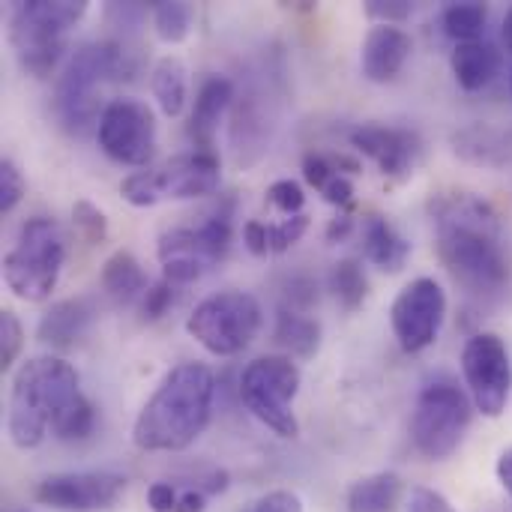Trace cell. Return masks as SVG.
<instances>
[{
  "instance_id": "6da1fadb",
  "label": "cell",
  "mask_w": 512,
  "mask_h": 512,
  "mask_svg": "<svg viewBox=\"0 0 512 512\" xmlns=\"http://www.w3.org/2000/svg\"><path fill=\"white\" fill-rule=\"evenodd\" d=\"M438 258L471 297H495L510 285L501 219L474 192H441L429 204Z\"/></svg>"
},
{
  "instance_id": "7a4b0ae2",
  "label": "cell",
  "mask_w": 512,
  "mask_h": 512,
  "mask_svg": "<svg viewBox=\"0 0 512 512\" xmlns=\"http://www.w3.org/2000/svg\"><path fill=\"white\" fill-rule=\"evenodd\" d=\"M216 375L204 363L174 366L132 423V444L144 453L189 450L213 417Z\"/></svg>"
},
{
  "instance_id": "3957f363",
  "label": "cell",
  "mask_w": 512,
  "mask_h": 512,
  "mask_svg": "<svg viewBox=\"0 0 512 512\" xmlns=\"http://www.w3.org/2000/svg\"><path fill=\"white\" fill-rule=\"evenodd\" d=\"M81 396V381L63 357H30L18 366L9 390L6 432L18 450H36L54 420Z\"/></svg>"
},
{
  "instance_id": "277c9868",
  "label": "cell",
  "mask_w": 512,
  "mask_h": 512,
  "mask_svg": "<svg viewBox=\"0 0 512 512\" xmlns=\"http://www.w3.org/2000/svg\"><path fill=\"white\" fill-rule=\"evenodd\" d=\"M129 51L114 39L84 42L63 63L54 81V114L69 135H87L105 111L102 87L129 78Z\"/></svg>"
},
{
  "instance_id": "5b68a950",
  "label": "cell",
  "mask_w": 512,
  "mask_h": 512,
  "mask_svg": "<svg viewBox=\"0 0 512 512\" xmlns=\"http://www.w3.org/2000/svg\"><path fill=\"white\" fill-rule=\"evenodd\" d=\"M87 15L84 0H24L9 15V42L24 72L48 78L63 60L69 30Z\"/></svg>"
},
{
  "instance_id": "8992f818",
  "label": "cell",
  "mask_w": 512,
  "mask_h": 512,
  "mask_svg": "<svg viewBox=\"0 0 512 512\" xmlns=\"http://www.w3.org/2000/svg\"><path fill=\"white\" fill-rule=\"evenodd\" d=\"M234 201L219 204L204 213L198 225H177L159 237L156 258L162 264V276L174 285H192L207 270H213L231 252L234 240Z\"/></svg>"
},
{
  "instance_id": "52a82bcc",
  "label": "cell",
  "mask_w": 512,
  "mask_h": 512,
  "mask_svg": "<svg viewBox=\"0 0 512 512\" xmlns=\"http://www.w3.org/2000/svg\"><path fill=\"white\" fill-rule=\"evenodd\" d=\"M66 237L48 216H33L18 228L15 246L3 258V282L24 303H42L60 282Z\"/></svg>"
},
{
  "instance_id": "ba28073f",
  "label": "cell",
  "mask_w": 512,
  "mask_h": 512,
  "mask_svg": "<svg viewBox=\"0 0 512 512\" xmlns=\"http://www.w3.org/2000/svg\"><path fill=\"white\" fill-rule=\"evenodd\" d=\"M471 417H474V402L459 384L447 378L426 384L411 414V441L417 453L432 462L450 459L462 447L471 429Z\"/></svg>"
},
{
  "instance_id": "9c48e42d",
  "label": "cell",
  "mask_w": 512,
  "mask_h": 512,
  "mask_svg": "<svg viewBox=\"0 0 512 512\" xmlns=\"http://www.w3.org/2000/svg\"><path fill=\"white\" fill-rule=\"evenodd\" d=\"M264 312L249 291H219L201 300L186 318V333L213 357L246 351L261 333Z\"/></svg>"
},
{
  "instance_id": "30bf717a",
  "label": "cell",
  "mask_w": 512,
  "mask_h": 512,
  "mask_svg": "<svg viewBox=\"0 0 512 512\" xmlns=\"http://www.w3.org/2000/svg\"><path fill=\"white\" fill-rule=\"evenodd\" d=\"M300 393V369L291 357L267 354L252 360L240 375V399L246 411L279 438H297L300 423L291 411Z\"/></svg>"
},
{
  "instance_id": "8fae6325",
  "label": "cell",
  "mask_w": 512,
  "mask_h": 512,
  "mask_svg": "<svg viewBox=\"0 0 512 512\" xmlns=\"http://www.w3.org/2000/svg\"><path fill=\"white\" fill-rule=\"evenodd\" d=\"M462 375L474 408L498 420L504 417L512 393V360L498 333H474L462 348Z\"/></svg>"
},
{
  "instance_id": "7c38bea8",
  "label": "cell",
  "mask_w": 512,
  "mask_h": 512,
  "mask_svg": "<svg viewBox=\"0 0 512 512\" xmlns=\"http://www.w3.org/2000/svg\"><path fill=\"white\" fill-rule=\"evenodd\" d=\"M96 141L102 153L129 168H144L156 153V114L147 102L132 96H117L105 102L96 126Z\"/></svg>"
},
{
  "instance_id": "4fadbf2b",
  "label": "cell",
  "mask_w": 512,
  "mask_h": 512,
  "mask_svg": "<svg viewBox=\"0 0 512 512\" xmlns=\"http://www.w3.org/2000/svg\"><path fill=\"white\" fill-rule=\"evenodd\" d=\"M447 318V294L432 276L408 282L390 306V327L402 351L420 354L435 345Z\"/></svg>"
},
{
  "instance_id": "5bb4252c",
  "label": "cell",
  "mask_w": 512,
  "mask_h": 512,
  "mask_svg": "<svg viewBox=\"0 0 512 512\" xmlns=\"http://www.w3.org/2000/svg\"><path fill=\"white\" fill-rule=\"evenodd\" d=\"M126 486V477L111 471H69L45 477L33 498L51 510L102 512L111 510L126 495Z\"/></svg>"
},
{
  "instance_id": "9a60e30c",
  "label": "cell",
  "mask_w": 512,
  "mask_h": 512,
  "mask_svg": "<svg viewBox=\"0 0 512 512\" xmlns=\"http://www.w3.org/2000/svg\"><path fill=\"white\" fill-rule=\"evenodd\" d=\"M348 141L357 153L372 159L384 177H408L423 156V141L417 132L384 123H360L348 132Z\"/></svg>"
},
{
  "instance_id": "2e32d148",
  "label": "cell",
  "mask_w": 512,
  "mask_h": 512,
  "mask_svg": "<svg viewBox=\"0 0 512 512\" xmlns=\"http://www.w3.org/2000/svg\"><path fill=\"white\" fill-rule=\"evenodd\" d=\"M153 174H156L162 201L165 198H171V201H192V198L213 195L219 189L222 165H219L216 153L189 150V153L171 156L168 162L153 168Z\"/></svg>"
},
{
  "instance_id": "e0dca14e",
  "label": "cell",
  "mask_w": 512,
  "mask_h": 512,
  "mask_svg": "<svg viewBox=\"0 0 512 512\" xmlns=\"http://www.w3.org/2000/svg\"><path fill=\"white\" fill-rule=\"evenodd\" d=\"M411 48H414V42H411L408 30H402L399 24H375L363 39L360 69L369 81L387 84L405 69Z\"/></svg>"
},
{
  "instance_id": "ac0fdd59",
  "label": "cell",
  "mask_w": 512,
  "mask_h": 512,
  "mask_svg": "<svg viewBox=\"0 0 512 512\" xmlns=\"http://www.w3.org/2000/svg\"><path fill=\"white\" fill-rule=\"evenodd\" d=\"M234 102V81L225 75H210L201 81L198 93H195V105L189 114V126L186 135L195 144V150L213 153V141L219 132V123L225 117V111Z\"/></svg>"
},
{
  "instance_id": "d6986e66",
  "label": "cell",
  "mask_w": 512,
  "mask_h": 512,
  "mask_svg": "<svg viewBox=\"0 0 512 512\" xmlns=\"http://www.w3.org/2000/svg\"><path fill=\"white\" fill-rule=\"evenodd\" d=\"M453 150L459 159L477 168H512V129L492 123H471L453 135Z\"/></svg>"
},
{
  "instance_id": "ffe728a7",
  "label": "cell",
  "mask_w": 512,
  "mask_h": 512,
  "mask_svg": "<svg viewBox=\"0 0 512 512\" xmlns=\"http://www.w3.org/2000/svg\"><path fill=\"white\" fill-rule=\"evenodd\" d=\"M96 318V309L90 300L84 297H69V300H60L54 303L51 309H45V315L39 318L36 324V339L54 351H69L75 348L84 333L90 330Z\"/></svg>"
},
{
  "instance_id": "44dd1931",
  "label": "cell",
  "mask_w": 512,
  "mask_h": 512,
  "mask_svg": "<svg viewBox=\"0 0 512 512\" xmlns=\"http://www.w3.org/2000/svg\"><path fill=\"white\" fill-rule=\"evenodd\" d=\"M363 252L366 261L384 273H399L411 258V243L393 228V222L381 213L363 216Z\"/></svg>"
},
{
  "instance_id": "7402d4cb",
  "label": "cell",
  "mask_w": 512,
  "mask_h": 512,
  "mask_svg": "<svg viewBox=\"0 0 512 512\" xmlns=\"http://www.w3.org/2000/svg\"><path fill=\"white\" fill-rule=\"evenodd\" d=\"M501 63H504L501 51L492 42H486V39H480V42H462L450 54L453 78L468 93H477V90L489 87L498 78Z\"/></svg>"
},
{
  "instance_id": "603a6c76",
  "label": "cell",
  "mask_w": 512,
  "mask_h": 512,
  "mask_svg": "<svg viewBox=\"0 0 512 512\" xmlns=\"http://www.w3.org/2000/svg\"><path fill=\"white\" fill-rule=\"evenodd\" d=\"M99 285H102V294L114 303V306H132L135 300H141L147 294V273L141 267V261L126 252V249H117L105 264H102V273H99Z\"/></svg>"
},
{
  "instance_id": "cb8c5ba5",
  "label": "cell",
  "mask_w": 512,
  "mask_h": 512,
  "mask_svg": "<svg viewBox=\"0 0 512 512\" xmlns=\"http://www.w3.org/2000/svg\"><path fill=\"white\" fill-rule=\"evenodd\" d=\"M405 501V483L393 471H378L348 489V512H396Z\"/></svg>"
},
{
  "instance_id": "d4e9b609",
  "label": "cell",
  "mask_w": 512,
  "mask_h": 512,
  "mask_svg": "<svg viewBox=\"0 0 512 512\" xmlns=\"http://www.w3.org/2000/svg\"><path fill=\"white\" fill-rule=\"evenodd\" d=\"M186 75L189 72H186L180 57L168 54V57L156 60V66L150 72V90H153V99L165 117L183 114V108L189 102V78Z\"/></svg>"
},
{
  "instance_id": "484cf974",
  "label": "cell",
  "mask_w": 512,
  "mask_h": 512,
  "mask_svg": "<svg viewBox=\"0 0 512 512\" xmlns=\"http://www.w3.org/2000/svg\"><path fill=\"white\" fill-rule=\"evenodd\" d=\"M273 342L285 348L291 357H315L321 348V324L297 309L282 306L276 312V327H273Z\"/></svg>"
},
{
  "instance_id": "4316f807",
  "label": "cell",
  "mask_w": 512,
  "mask_h": 512,
  "mask_svg": "<svg viewBox=\"0 0 512 512\" xmlns=\"http://www.w3.org/2000/svg\"><path fill=\"white\" fill-rule=\"evenodd\" d=\"M303 177L312 189L321 192V198L339 210H351L354 204V183L348 174H342L327 153H306L303 156Z\"/></svg>"
},
{
  "instance_id": "83f0119b",
  "label": "cell",
  "mask_w": 512,
  "mask_h": 512,
  "mask_svg": "<svg viewBox=\"0 0 512 512\" xmlns=\"http://www.w3.org/2000/svg\"><path fill=\"white\" fill-rule=\"evenodd\" d=\"M489 24V6L477 3V0H465V3H450L441 12V27L450 39H456V45L462 42H480Z\"/></svg>"
},
{
  "instance_id": "f1b7e54d",
  "label": "cell",
  "mask_w": 512,
  "mask_h": 512,
  "mask_svg": "<svg viewBox=\"0 0 512 512\" xmlns=\"http://www.w3.org/2000/svg\"><path fill=\"white\" fill-rule=\"evenodd\" d=\"M330 291L345 312H357L369 297V276H366L363 264L354 258H342L339 264H333Z\"/></svg>"
},
{
  "instance_id": "f546056e",
  "label": "cell",
  "mask_w": 512,
  "mask_h": 512,
  "mask_svg": "<svg viewBox=\"0 0 512 512\" xmlns=\"http://www.w3.org/2000/svg\"><path fill=\"white\" fill-rule=\"evenodd\" d=\"M150 15H153V30H156V36H159L162 42H168V45H177V42H183V39L189 36L195 9H192V3H186V0H159V3L150 9Z\"/></svg>"
},
{
  "instance_id": "4dcf8cb0",
  "label": "cell",
  "mask_w": 512,
  "mask_h": 512,
  "mask_svg": "<svg viewBox=\"0 0 512 512\" xmlns=\"http://www.w3.org/2000/svg\"><path fill=\"white\" fill-rule=\"evenodd\" d=\"M96 429V408L93 402L81 393L51 426V435L57 441H66V444H75V441H87Z\"/></svg>"
},
{
  "instance_id": "1f68e13d",
  "label": "cell",
  "mask_w": 512,
  "mask_h": 512,
  "mask_svg": "<svg viewBox=\"0 0 512 512\" xmlns=\"http://www.w3.org/2000/svg\"><path fill=\"white\" fill-rule=\"evenodd\" d=\"M72 225L87 246H102L108 240V219L93 201H75L72 204Z\"/></svg>"
},
{
  "instance_id": "d6a6232c",
  "label": "cell",
  "mask_w": 512,
  "mask_h": 512,
  "mask_svg": "<svg viewBox=\"0 0 512 512\" xmlns=\"http://www.w3.org/2000/svg\"><path fill=\"white\" fill-rule=\"evenodd\" d=\"M120 195H123V201H129L132 207H153V204H159L162 195H159V183H156L153 168H144V171L129 174V177L120 183Z\"/></svg>"
},
{
  "instance_id": "836d02e7",
  "label": "cell",
  "mask_w": 512,
  "mask_h": 512,
  "mask_svg": "<svg viewBox=\"0 0 512 512\" xmlns=\"http://www.w3.org/2000/svg\"><path fill=\"white\" fill-rule=\"evenodd\" d=\"M24 348V327L12 309L0 312V372H9Z\"/></svg>"
},
{
  "instance_id": "e575fe53",
  "label": "cell",
  "mask_w": 512,
  "mask_h": 512,
  "mask_svg": "<svg viewBox=\"0 0 512 512\" xmlns=\"http://www.w3.org/2000/svg\"><path fill=\"white\" fill-rule=\"evenodd\" d=\"M309 228V216L300 213V216H288V219H279L273 225H267V252L270 255H282L288 252Z\"/></svg>"
},
{
  "instance_id": "d590c367",
  "label": "cell",
  "mask_w": 512,
  "mask_h": 512,
  "mask_svg": "<svg viewBox=\"0 0 512 512\" xmlns=\"http://www.w3.org/2000/svg\"><path fill=\"white\" fill-rule=\"evenodd\" d=\"M267 204L273 210H279L285 219L288 216H300L303 207H306V192L297 180H276L270 189H267Z\"/></svg>"
},
{
  "instance_id": "8d00e7d4",
  "label": "cell",
  "mask_w": 512,
  "mask_h": 512,
  "mask_svg": "<svg viewBox=\"0 0 512 512\" xmlns=\"http://www.w3.org/2000/svg\"><path fill=\"white\" fill-rule=\"evenodd\" d=\"M177 297H180V285H174V282H168V279L162 276V279L153 282V285L147 288V294L141 297V315H144L147 321H159V318L177 303Z\"/></svg>"
},
{
  "instance_id": "74e56055",
  "label": "cell",
  "mask_w": 512,
  "mask_h": 512,
  "mask_svg": "<svg viewBox=\"0 0 512 512\" xmlns=\"http://www.w3.org/2000/svg\"><path fill=\"white\" fill-rule=\"evenodd\" d=\"M24 198V177L12 159H0V213H12Z\"/></svg>"
},
{
  "instance_id": "f35d334b",
  "label": "cell",
  "mask_w": 512,
  "mask_h": 512,
  "mask_svg": "<svg viewBox=\"0 0 512 512\" xmlns=\"http://www.w3.org/2000/svg\"><path fill=\"white\" fill-rule=\"evenodd\" d=\"M366 15L378 24H402L405 18L414 15V3H408V0H369Z\"/></svg>"
},
{
  "instance_id": "ab89813d",
  "label": "cell",
  "mask_w": 512,
  "mask_h": 512,
  "mask_svg": "<svg viewBox=\"0 0 512 512\" xmlns=\"http://www.w3.org/2000/svg\"><path fill=\"white\" fill-rule=\"evenodd\" d=\"M405 512H456V507H453L438 489L417 486V489H411V495L405 498Z\"/></svg>"
},
{
  "instance_id": "60d3db41",
  "label": "cell",
  "mask_w": 512,
  "mask_h": 512,
  "mask_svg": "<svg viewBox=\"0 0 512 512\" xmlns=\"http://www.w3.org/2000/svg\"><path fill=\"white\" fill-rule=\"evenodd\" d=\"M249 512H303V501L300 495L288 492V489H276V492H267L264 498H258Z\"/></svg>"
},
{
  "instance_id": "b9f144b4",
  "label": "cell",
  "mask_w": 512,
  "mask_h": 512,
  "mask_svg": "<svg viewBox=\"0 0 512 512\" xmlns=\"http://www.w3.org/2000/svg\"><path fill=\"white\" fill-rule=\"evenodd\" d=\"M180 501V489L174 483H153L147 489V507L153 512H174Z\"/></svg>"
},
{
  "instance_id": "7bdbcfd3",
  "label": "cell",
  "mask_w": 512,
  "mask_h": 512,
  "mask_svg": "<svg viewBox=\"0 0 512 512\" xmlns=\"http://www.w3.org/2000/svg\"><path fill=\"white\" fill-rule=\"evenodd\" d=\"M243 243L252 255H270L267 252V222L261 219H249L243 225Z\"/></svg>"
},
{
  "instance_id": "ee69618b",
  "label": "cell",
  "mask_w": 512,
  "mask_h": 512,
  "mask_svg": "<svg viewBox=\"0 0 512 512\" xmlns=\"http://www.w3.org/2000/svg\"><path fill=\"white\" fill-rule=\"evenodd\" d=\"M351 231H354V216H351V210H342L339 216L330 219V225H327V240H330V243H342V240H348Z\"/></svg>"
},
{
  "instance_id": "f6af8a7d",
  "label": "cell",
  "mask_w": 512,
  "mask_h": 512,
  "mask_svg": "<svg viewBox=\"0 0 512 512\" xmlns=\"http://www.w3.org/2000/svg\"><path fill=\"white\" fill-rule=\"evenodd\" d=\"M207 495L204 492H198V489H183L180 492V501H177V510L174 512H207Z\"/></svg>"
},
{
  "instance_id": "bcb514c9",
  "label": "cell",
  "mask_w": 512,
  "mask_h": 512,
  "mask_svg": "<svg viewBox=\"0 0 512 512\" xmlns=\"http://www.w3.org/2000/svg\"><path fill=\"white\" fill-rule=\"evenodd\" d=\"M498 480H501L504 492L510 495V501H512V447L510 450H504V453H501V459H498Z\"/></svg>"
},
{
  "instance_id": "7dc6e473",
  "label": "cell",
  "mask_w": 512,
  "mask_h": 512,
  "mask_svg": "<svg viewBox=\"0 0 512 512\" xmlns=\"http://www.w3.org/2000/svg\"><path fill=\"white\" fill-rule=\"evenodd\" d=\"M501 36H504V45H507V51L512 54V6L507 9V15H504V30H501Z\"/></svg>"
},
{
  "instance_id": "c3c4849f",
  "label": "cell",
  "mask_w": 512,
  "mask_h": 512,
  "mask_svg": "<svg viewBox=\"0 0 512 512\" xmlns=\"http://www.w3.org/2000/svg\"><path fill=\"white\" fill-rule=\"evenodd\" d=\"M510 93H512V75H510Z\"/></svg>"
}]
</instances>
